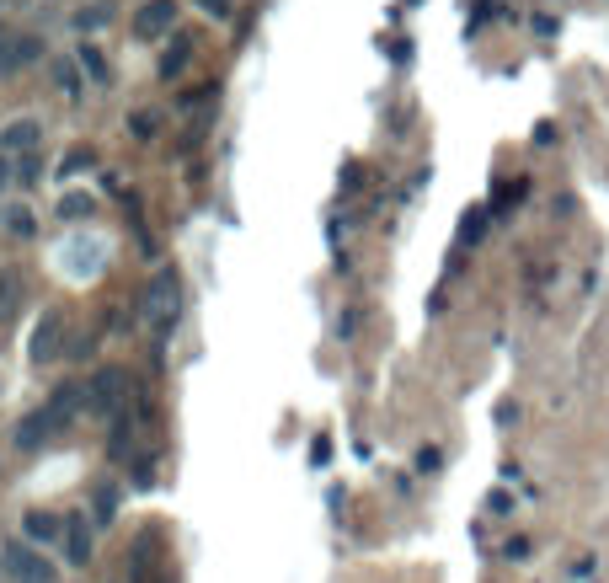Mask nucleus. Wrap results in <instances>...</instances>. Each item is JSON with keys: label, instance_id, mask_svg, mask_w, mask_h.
<instances>
[{"label": "nucleus", "instance_id": "f257e3e1", "mask_svg": "<svg viewBox=\"0 0 609 583\" xmlns=\"http://www.w3.org/2000/svg\"><path fill=\"white\" fill-rule=\"evenodd\" d=\"M75 407H81V391H75V386L54 391V402H49V407L27 412V418L17 423V450H43V444H49L59 428L75 418Z\"/></svg>", "mask_w": 609, "mask_h": 583}, {"label": "nucleus", "instance_id": "f03ea898", "mask_svg": "<svg viewBox=\"0 0 609 583\" xmlns=\"http://www.w3.org/2000/svg\"><path fill=\"white\" fill-rule=\"evenodd\" d=\"M177 311H182V284H177V273H171V268H161V273H155V284L145 289V316L155 321V327H171Z\"/></svg>", "mask_w": 609, "mask_h": 583}, {"label": "nucleus", "instance_id": "7ed1b4c3", "mask_svg": "<svg viewBox=\"0 0 609 583\" xmlns=\"http://www.w3.org/2000/svg\"><path fill=\"white\" fill-rule=\"evenodd\" d=\"M59 343H65V316L43 311L38 327H33V343H27V354H33V364H49V359H59Z\"/></svg>", "mask_w": 609, "mask_h": 583}, {"label": "nucleus", "instance_id": "20e7f679", "mask_svg": "<svg viewBox=\"0 0 609 583\" xmlns=\"http://www.w3.org/2000/svg\"><path fill=\"white\" fill-rule=\"evenodd\" d=\"M6 567H11V578H17V583H54V567L43 562L33 546H22V541L6 546Z\"/></svg>", "mask_w": 609, "mask_h": 583}, {"label": "nucleus", "instance_id": "39448f33", "mask_svg": "<svg viewBox=\"0 0 609 583\" xmlns=\"http://www.w3.org/2000/svg\"><path fill=\"white\" fill-rule=\"evenodd\" d=\"M38 140H43V124L38 118H11L6 129H0V156H33L38 150Z\"/></svg>", "mask_w": 609, "mask_h": 583}, {"label": "nucleus", "instance_id": "423d86ee", "mask_svg": "<svg viewBox=\"0 0 609 583\" xmlns=\"http://www.w3.org/2000/svg\"><path fill=\"white\" fill-rule=\"evenodd\" d=\"M171 22H177V0H145L139 17H134V33L139 38H161V33H171Z\"/></svg>", "mask_w": 609, "mask_h": 583}, {"label": "nucleus", "instance_id": "0eeeda50", "mask_svg": "<svg viewBox=\"0 0 609 583\" xmlns=\"http://www.w3.org/2000/svg\"><path fill=\"white\" fill-rule=\"evenodd\" d=\"M123 391H129L123 370H102L97 380H91V407H97V412H118L123 407Z\"/></svg>", "mask_w": 609, "mask_h": 583}, {"label": "nucleus", "instance_id": "6e6552de", "mask_svg": "<svg viewBox=\"0 0 609 583\" xmlns=\"http://www.w3.org/2000/svg\"><path fill=\"white\" fill-rule=\"evenodd\" d=\"M33 54H38V43H33V38H11V33H0V75H11L17 65H27Z\"/></svg>", "mask_w": 609, "mask_h": 583}, {"label": "nucleus", "instance_id": "1a4fd4ad", "mask_svg": "<svg viewBox=\"0 0 609 583\" xmlns=\"http://www.w3.org/2000/svg\"><path fill=\"white\" fill-rule=\"evenodd\" d=\"M59 530H65V551H70V562H75V567L91 562V525H86V519H65Z\"/></svg>", "mask_w": 609, "mask_h": 583}, {"label": "nucleus", "instance_id": "9d476101", "mask_svg": "<svg viewBox=\"0 0 609 583\" xmlns=\"http://www.w3.org/2000/svg\"><path fill=\"white\" fill-rule=\"evenodd\" d=\"M59 257H65V263H86V268H81V279H86V273H97V263L107 257V247H102V241H81V236H75Z\"/></svg>", "mask_w": 609, "mask_h": 583}, {"label": "nucleus", "instance_id": "9b49d317", "mask_svg": "<svg viewBox=\"0 0 609 583\" xmlns=\"http://www.w3.org/2000/svg\"><path fill=\"white\" fill-rule=\"evenodd\" d=\"M0 225H6L11 236H33V230H38V220H33V209H27V204H6V209H0Z\"/></svg>", "mask_w": 609, "mask_h": 583}, {"label": "nucleus", "instance_id": "f8f14e48", "mask_svg": "<svg viewBox=\"0 0 609 583\" xmlns=\"http://www.w3.org/2000/svg\"><path fill=\"white\" fill-rule=\"evenodd\" d=\"M97 214V198L91 193H65L59 198V220H91Z\"/></svg>", "mask_w": 609, "mask_h": 583}, {"label": "nucleus", "instance_id": "ddd939ff", "mask_svg": "<svg viewBox=\"0 0 609 583\" xmlns=\"http://www.w3.org/2000/svg\"><path fill=\"white\" fill-rule=\"evenodd\" d=\"M22 530H27V541H54V535H59V519H54V514H38V509H33V514L22 519Z\"/></svg>", "mask_w": 609, "mask_h": 583}, {"label": "nucleus", "instance_id": "4468645a", "mask_svg": "<svg viewBox=\"0 0 609 583\" xmlns=\"http://www.w3.org/2000/svg\"><path fill=\"white\" fill-rule=\"evenodd\" d=\"M187 54H193V43H187V38H177V43H171V49H166V59H161V75H166V81H171V75H182Z\"/></svg>", "mask_w": 609, "mask_h": 583}, {"label": "nucleus", "instance_id": "2eb2a0df", "mask_svg": "<svg viewBox=\"0 0 609 583\" xmlns=\"http://www.w3.org/2000/svg\"><path fill=\"white\" fill-rule=\"evenodd\" d=\"M81 70H86L97 86H107V59H102V49H91V43H86V49H81Z\"/></svg>", "mask_w": 609, "mask_h": 583}, {"label": "nucleus", "instance_id": "dca6fc26", "mask_svg": "<svg viewBox=\"0 0 609 583\" xmlns=\"http://www.w3.org/2000/svg\"><path fill=\"white\" fill-rule=\"evenodd\" d=\"M102 22H113V6H86L81 17H75V27H81V33H97Z\"/></svg>", "mask_w": 609, "mask_h": 583}, {"label": "nucleus", "instance_id": "f3484780", "mask_svg": "<svg viewBox=\"0 0 609 583\" xmlns=\"http://www.w3.org/2000/svg\"><path fill=\"white\" fill-rule=\"evenodd\" d=\"M11 305H17V279L6 273V279H0V316H11Z\"/></svg>", "mask_w": 609, "mask_h": 583}, {"label": "nucleus", "instance_id": "a211bd4d", "mask_svg": "<svg viewBox=\"0 0 609 583\" xmlns=\"http://www.w3.org/2000/svg\"><path fill=\"white\" fill-rule=\"evenodd\" d=\"M113 509H118L113 487H102V493H97V519H102V525H107V519H113Z\"/></svg>", "mask_w": 609, "mask_h": 583}, {"label": "nucleus", "instance_id": "6ab92c4d", "mask_svg": "<svg viewBox=\"0 0 609 583\" xmlns=\"http://www.w3.org/2000/svg\"><path fill=\"white\" fill-rule=\"evenodd\" d=\"M129 129L139 134V140H150V134H155V113H134V118H129Z\"/></svg>", "mask_w": 609, "mask_h": 583}, {"label": "nucleus", "instance_id": "aec40b11", "mask_svg": "<svg viewBox=\"0 0 609 583\" xmlns=\"http://www.w3.org/2000/svg\"><path fill=\"white\" fill-rule=\"evenodd\" d=\"M81 166H91V150H75V156L59 166V177H70V172H81Z\"/></svg>", "mask_w": 609, "mask_h": 583}, {"label": "nucleus", "instance_id": "412c9836", "mask_svg": "<svg viewBox=\"0 0 609 583\" xmlns=\"http://www.w3.org/2000/svg\"><path fill=\"white\" fill-rule=\"evenodd\" d=\"M59 86H65V97H81V81H75L70 65H59Z\"/></svg>", "mask_w": 609, "mask_h": 583}, {"label": "nucleus", "instance_id": "4be33fe9", "mask_svg": "<svg viewBox=\"0 0 609 583\" xmlns=\"http://www.w3.org/2000/svg\"><path fill=\"white\" fill-rule=\"evenodd\" d=\"M198 6H203V11H209V17H220V22L230 17V0H198Z\"/></svg>", "mask_w": 609, "mask_h": 583}, {"label": "nucleus", "instance_id": "5701e85b", "mask_svg": "<svg viewBox=\"0 0 609 583\" xmlns=\"http://www.w3.org/2000/svg\"><path fill=\"white\" fill-rule=\"evenodd\" d=\"M6 188H11V161L0 156V193H6Z\"/></svg>", "mask_w": 609, "mask_h": 583}]
</instances>
